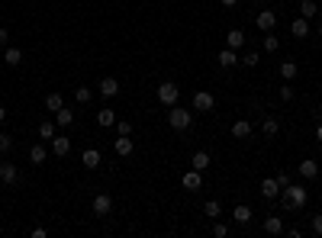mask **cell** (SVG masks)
Wrapping results in <instances>:
<instances>
[{"mask_svg": "<svg viewBox=\"0 0 322 238\" xmlns=\"http://www.w3.org/2000/svg\"><path fill=\"white\" fill-rule=\"evenodd\" d=\"M55 119H58V126H71V123H74V110H68V106H62V110H58L55 113Z\"/></svg>", "mask_w": 322, "mask_h": 238, "instance_id": "f1b7e54d", "label": "cell"}, {"mask_svg": "<svg viewBox=\"0 0 322 238\" xmlns=\"http://www.w3.org/2000/svg\"><path fill=\"white\" fill-rule=\"evenodd\" d=\"M45 158H49V151H45V145H32L29 148V161L39 168V164H45Z\"/></svg>", "mask_w": 322, "mask_h": 238, "instance_id": "484cf974", "label": "cell"}, {"mask_svg": "<svg viewBox=\"0 0 322 238\" xmlns=\"http://www.w3.org/2000/svg\"><path fill=\"white\" fill-rule=\"evenodd\" d=\"M252 135V123L248 119H235L232 123V138H248Z\"/></svg>", "mask_w": 322, "mask_h": 238, "instance_id": "ffe728a7", "label": "cell"}, {"mask_svg": "<svg viewBox=\"0 0 322 238\" xmlns=\"http://www.w3.org/2000/svg\"><path fill=\"white\" fill-rule=\"evenodd\" d=\"M97 126H103V129L116 126V110H113V106H103V110L97 113Z\"/></svg>", "mask_w": 322, "mask_h": 238, "instance_id": "d6986e66", "label": "cell"}, {"mask_svg": "<svg viewBox=\"0 0 322 238\" xmlns=\"http://www.w3.org/2000/svg\"><path fill=\"white\" fill-rule=\"evenodd\" d=\"M16 181H20V171H16V164H10V161H0V184L13 187Z\"/></svg>", "mask_w": 322, "mask_h": 238, "instance_id": "52a82bcc", "label": "cell"}, {"mask_svg": "<svg viewBox=\"0 0 322 238\" xmlns=\"http://www.w3.org/2000/svg\"><path fill=\"white\" fill-rule=\"evenodd\" d=\"M316 13H319L316 0H300V16L303 19H316Z\"/></svg>", "mask_w": 322, "mask_h": 238, "instance_id": "d4e9b609", "label": "cell"}, {"mask_svg": "<svg viewBox=\"0 0 322 238\" xmlns=\"http://www.w3.org/2000/svg\"><path fill=\"white\" fill-rule=\"evenodd\" d=\"M213 235H216V238H225V235H229V225H222V222L213 219Z\"/></svg>", "mask_w": 322, "mask_h": 238, "instance_id": "8d00e7d4", "label": "cell"}, {"mask_svg": "<svg viewBox=\"0 0 322 238\" xmlns=\"http://www.w3.org/2000/svg\"><path fill=\"white\" fill-rule=\"evenodd\" d=\"M7 39H10V32H7L4 26H0V45H7Z\"/></svg>", "mask_w": 322, "mask_h": 238, "instance_id": "60d3db41", "label": "cell"}, {"mask_svg": "<svg viewBox=\"0 0 322 238\" xmlns=\"http://www.w3.org/2000/svg\"><path fill=\"white\" fill-rule=\"evenodd\" d=\"M0 123H7V106L0 103Z\"/></svg>", "mask_w": 322, "mask_h": 238, "instance_id": "b9f144b4", "label": "cell"}, {"mask_svg": "<svg viewBox=\"0 0 322 238\" xmlns=\"http://www.w3.org/2000/svg\"><path fill=\"white\" fill-rule=\"evenodd\" d=\"M280 100H283V103H290V100H293V87H290V81L280 87Z\"/></svg>", "mask_w": 322, "mask_h": 238, "instance_id": "74e56055", "label": "cell"}, {"mask_svg": "<svg viewBox=\"0 0 322 238\" xmlns=\"http://www.w3.org/2000/svg\"><path fill=\"white\" fill-rule=\"evenodd\" d=\"M252 216H255L252 206H245V203H238V206L232 209V219H235L238 225H248V222H252Z\"/></svg>", "mask_w": 322, "mask_h": 238, "instance_id": "e0dca14e", "label": "cell"}, {"mask_svg": "<svg viewBox=\"0 0 322 238\" xmlns=\"http://www.w3.org/2000/svg\"><path fill=\"white\" fill-rule=\"evenodd\" d=\"M296 74H300V65L296 62H280V77L283 81H293Z\"/></svg>", "mask_w": 322, "mask_h": 238, "instance_id": "4316f807", "label": "cell"}, {"mask_svg": "<svg viewBox=\"0 0 322 238\" xmlns=\"http://www.w3.org/2000/svg\"><path fill=\"white\" fill-rule=\"evenodd\" d=\"M319 168H322V164H319Z\"/></svg>", "mask_w": 322, "mask_h": 238, "instance_id": "7dc6e473", "label": "cell"}, {"mask_svg": "<svg viewBox=\"0 0 322 238\" xmlns=\"http://www.w3.org/2000/svg\"><path fill=\"white\" fill-rule=\"evenodd\" d=\"M290 32H293V39H306L309 35V19H303V16L290 19Z\"/></svg>", "mask_w": 322, "mask_h": 238, "instance_id": "5bb4252c", "label": "cell"}, {"mask_svg": "<svg viewBox=\"0 0 322 238\" xmlns=\"http://www.w3.org/2000/svg\"><path fill=\"white\" fill-rule=\"evenodd\" d=\"M0 55H4V52H0Z\"/></svg>", "mask_w": 322, "mask_h": 238, "instance_id": "bcb514c9", "label": "cell"}, {"mask_svg": "<svg viewBox=\"0 0 322 238\" xmlns=\"http://www.w3.org/2000/svg\"><path fill=\"white\" fill-rule=\"evenodd\" d=\"M97 93H100L103 100H113L116 93H119V81H116V77H103L100 84H97Z\"/></svg>", "mask_w": 322, "mask_h": 238, "instance_id": "ba28073f", "label": "cell"}, {"mask_svg": "<svg viewBox=\"0 0 322 238\" xmlns=\"http://www.w3.org/2000/svg\"><path fill=\"white\" fill-rule=\"evenodd\" d=\"M35 135H39V138H45V142H52V138L58 135V129H55V123H49V119H45V123H39Z\"/></svg>", "mask_w": 322, "mask_h": 238, "instance_id": "cb8c5ba5", "label": "cell"}, {"mask_svg": "<svg viewBox=\"0 0 322 238\" xmlns=\"http://www.w3.org/2000/svg\"><path fill=\"white\" fill-rule=\"evenodd\" d=\"M113 212V196L110 193H97L93 196V216H110Z\"/></svg>", "mask_w": 322, "mask_h": 238, "instance_id": "5b68a950", "label": "cell"}, {"mask_svg": "<svg viewBox=\"0 0 322 238\" xmlns=\"http://www.w3.org/2000/svg\"><path fill=\"white\" fill-rule=\"evenodd\" d=\"M213 103H216V100H213L210 90H197V93H194V110H197V113H210Z\"/></svg>", "mask_w": 322, "mask_h": 238, "instance_id": "8992f818", "label": "cell"}, {"mask_svg": "<svg viewBox=\"0 0 322 238\" xmlns=\"http://www.w3.org/2000/svg\"><path fill=\"white\" fill-rule=\"evenodd\" d=\"M245 68H258L261 65V52H245V58H238Z\"/></svg>", "mask_w": 322, "mask_h": 238, "instance_id": "d6a6232c", "label": "cell"}, {"mask_svg": "<svg viewBox=\"0 0 322 238\" xmlns=\"http://www.w3.org/2000/svg\"><path fill=\"white\" fill-rule=\"evenodd\" d=\"M168 126L174 129V132H187L190 126H194V113H187L184 106H171V113H168Z\"/></svg>", "mask_w": 322, "mask_h": 238, "instance_id": "7a4b0ae2", "label": "cell"}, {"mask_svg": "<svg viewBox=\"0 0 322 238\" xmlns=\"http://www.w3.org/2000/svg\"><path fill=\"white\" fill-rule=\"evenodd\" d=\"M219 4H222V7H235V4H238V0H219Z\"/></svg>", "mask_w": 322, "mask_h": 238, "instance_id": "7bdbcfd3", "label": "cell"}, {"mask_svg": "<svg viewBox=\"0 0 322 238\" xmlns=\"http://www.w3.org/2000/svg\"><path fill=\"white\" fill-rule=\"evenodd\" d=\"M277 49H280V39H277V35H271V32H264V52L274 55Z\"/></svg>", "mask_w": 322, "mask_h": 238, "instance_id": "1f68e13d", "label": "cell"}, {"mask_svg": "<svg viewBox=\"0 0 322 238\" xmlns=\"http://www.w3.org/2000/svg\"><path fill=\"white\" fill-rule=\"evenodd\" d=\"M52 154H55V158H68V154H71V138L68 135H55L52 138Z\"/></svg>", "mask_w": 322, "mask_h": 238, "instance_id": "30bf717a", "label": "cell"}, {"mask_svg": "<svg viewBox=\"0 0 322 238\" xmlns=\"http://www.w3.org/2000/svg\"><path fill=\"white\" fill-rule=\"evenodd\" d=\"M316 138H319V142H322V123H319V126H316Z\"/></svg>", "mask_w": 322, "mask_h": 238, "instance_id": "ee69618b", "label": "cell"}, {"mask_svg": "<svg viewBox=\"0 0 322 238\" xmlns=\"http://www.w3.org/2000/svg\"><path fill=\"white\" fill-rule=\"evenodd\" d=\"M10 148H13V138H10L7 132H0V154H7Z\"/></svg>", "mask_w": 322, "mask_h": 238, "instance_id": "d590c367", "label": "cell"}, {"mask_svg": "<svg viewBox=\"0 0 322 238\" xmlns=\"http://www.w3.org/2000/svg\"><path fill=\"white\" fill-rule=\"evenodd\" d=\"M319 171H322V168H319L313 158H303V161H300V177H306V181H316Z\"/></svg>", "mask_w": 322, "mask_h": 238, "instance_id": "2e32d148", "label": "cell"}, {"mask_svg": "<svg viewBox=\"0 0 322 238\" xmlns=\"http://www.w3.org/2000/svg\"><path fill=\"white\" fill-rule=\"evenodd\" d=\"M81 161H84V168H87V171H97V168H100V151H97V148H87Z\"/></svg>", "mask_w": 322, "mask_h": 238, "instance_id": "7402d4cb", "label": "cell"}, {"mask_svg": "<svg viewBox=\"0 0 322 238\" xmlns=\"http://www.w3.org/2000/svg\"><path fill=\"white\" fill-rule=\"evenodd\" d=\"M181 184H184V190H200L203 187V171H184V177H181Z\"/></svg>", "mask_w": 322, "mask_h": 238, "instance_id": "9c48e42d", "label": "cell"}, {"mask_svg": "<svg viewBox=\"0 0 322 238\" xmlns=\"http://www.w3.org/2000/svg\"><path fill=\"white\" fill-rule=\"evenodd\" d=\"M62 106H65V97H62V93H49V97H45V110H49V113H58Z\"/></svg>", "mask_w": 322, "mask_h": 238, "instance_id": "83f0119b", "label": "cell"}, {"mask_svg": "<svg viewBox=\"0 0 322 238\" xmlns=\"http://www.w3.org/2000/svg\"><path fill=\"white\" fill-rule=\"evenodd\" d=\"M306 200H309V190L306 187H300V184H287L280 190V203H283V209H303L306 206Z\"/></svg>", "mask_w": 322, "mask_h": 238, "instance_id": "6da1fadb", "label": "cell"}, {"mask_svg": "<svg viewBox=\"0 0 322 238\" xmlns=\"http://www.w3.org/2000/svg\"><path fill=\"white\" fill-rule=\"evenodd\" d=\"M316 35H319V39H322V23H319V29H316Z\"/></svg>", "mask_w": 322, "mask_h": 238, "instance_id": "f6af8a7d", "label": "cell"}, {"mask_svg": "<svg viewBox=\"0 0 322 238\" xmlns=\"http://www.w3.org/2000/svg\"><path fill=\"white\" fill-rule=\"evenodd\" d=\"M277 184H280V190H283V187H287V184H290V177H287V174H283V171H280V174H277Z\"/></svg>", "mask_w": 322, "mask_h": 238, "instance_id": "ab89813d", "label": "cell"}, {"mask_svg": "<svg viewBox=\"0 0 322 238\" xmlns=\"http://www.w3.org/2000/svg\"><path fill=\"white\" fill-rule=\"evenodd\" d=\"M216 62H219V68H235V65H238V52H235V49H222V52L216 55Z\"/></svg>", "mask_w": 322, "mask_h": 238, "instance_id": "ac0fdd59", "label": "cell"}, {"mask_svg": "<svg viewBox=\"0 0 322 238\" xmlns=\"http://www.w3.org/2000/svg\"><path fill=\"white\" fill-rule=\"evenodd\" d=\"M242 45H245V32L242 29H229V32H225V49H242Z\"/></svg>", "mask_w": 322, "mask_h": 238, "instance_id": "9a60e30c", "label": "cell"}, {"mask_svg": "<svg viewBox=\"0 0 322 238\" xmlns=\"http://www.w3.org/2000/svg\"><path fill=\"white\" fill-rule=\"evenodd\" d=\"M158 100H161V106H174L177 100H181V87H177L174 81H164V84L158 87Z\"/></svg>", "mask_w": 322, "mask_h": 238, "instance_id": "3957f363", "label": "cell"}, {"mask_svg": "<svg viewBox=\"0 0 322 238\" xmlns=\"http://www.w3.org/2000/svg\"><path fill=\"white\" fill-rule=\"evenodd\" d=\"M4 62H7L10 68H16V65L23 62V52H20V49H13V45H10V49L4 52Z\"/></svg>", "mask_w": 322, "mask_h": 238, "instance_id": "f546056e", "label": "cell"}, {"mask_svg": "<svg viewBox=\"0 0 322 238\" xmlns=\"http://www.w3.org/2000/svg\"><path fill=\"white\" fill-rule=\"evenodd\" d=\"M261 132H264L268 138H274V135L280 132V123H277L274 116H264V119H261Z\"/></svg>", "mask_w": 322, "mask_h": 238, "instance_id": "44dd1931", "label": "cell"}, {"mask_svg": "<svg viewBox=\"0 0 322 238\" xmlns=\"http://www.w3.org/2000/svg\"><path fill=\"white\" fill-rule=\"evenodd\" d=\"M113 148H116V154H119V158H129V154L136 151V142L129 138V135H119V138L113 142Z\"/></svg>", "mask_w": 322, "mask_h": 238, "instance_id": "7c38bea8", "label": "cell"}, {"mask_svg": "<svg viewBox=\"0 0 322 238\" xmlns=\"http://www.w3.org/2000/svg\"><path fill=\"white\" fill-rule=\"evenodd\" d=\"M203 212L210 219H219V212H222V206H219V200H206L203 203Z\"/></svg>", "mask_w": 322, "mask_h": 238, "instance_id": "4dcf8cb0", "label": "cell"}, {"mask_svg": "<svg viewBox=\"0 0 322 238\" xmlns=\"http://www.w3.org/2000/svg\"><path fill=\"white\" fill-rule=\"evenodd\" d=\"M309 229H313V235H322V216H313V222H309Z\"/></svg>", "mask_w": 322, "mask_h": 238, "instance_id": "f35d334b", "label": "cell"}, {"mask_svg": "<svg viewBox=\"0 0 322 238\" xmlns=\"http://www.w3.org/2000/svg\"><path fill=\"white\" fill-rule=\"evenodd\" d=\"M210 164H213L210 151H194V158H190V168H194V171H206Z\"/></svg>", "mask_w": 322, "mask_h": 238, "instance_id": "4fadbf2b", "label": "cell"}, {"mask_svg": "<svg viewBox=\"0 0 322 238\" xmlns=\"http://www.w3.org/2000/svg\"><path fill=\"white\" fill-rule=\"evenodd\" d=\"M255 26L261 32H274V26H277V13H274V10H261V13L255 16Z\"/></svg>", "mask_w": 322, "mask_h": 238, "instance_id": "277c9868", "label": "cell"}, {"mask_svg": "<svg viewBox=\"0 0 322 238\" xmlns=\"http://www.w3.org/2000/svg\"><path fill=\"white\" fill-rule=\"evenodd\" d=\"M264 232L268 235H283V219L280 216H268L264 219Z\"/></svg>", "mask_w": 322, "mask_h": 238, "instance_id": "603a6c76", "label": "cell"}, {"mask_svg": "<svg viewBox=\"0 0 322 238\" xmlns=\"http://www.w3.org/2000/svg\"><path fill=\"white\" fill-rule=\"evenodd\" d=\"M261 196H264V200H277V196H280L277 177H264V181H261Z\"/></svg>", "mask_w": 322, "mask_h": 238, "instance_id": "8fae6325", "label": "cell"}, {"mask_svg": "<svg viewBox=\"0 0 322 238\" xmlns=\"http://www.w3.org/2000/svg\"><path fill=\"white\" fill-rule=\"evenodd\" d=\"M116 132L119 135H132V123H129V119H116Z\"/></svg>", "mask_w": 322, "mask_h": 238, "instance_id": "e575fe53", "label": "cell"}, {"mask_svg": "<svg viewBox=\"0 0 322 238\" xmlns=\"http://www.w3.org/2000/svg\"><path fill=\"white\" fill-rule=\"evenodd\" d=\"M74 100H78V103H84V106H87V103L93 100V90H90V87H78V90H74Z\"/></svg>", "mask_w": 322, "mask_h": 238, "instance_id": "836d02e7", "label": "cell"}]
</instances>
